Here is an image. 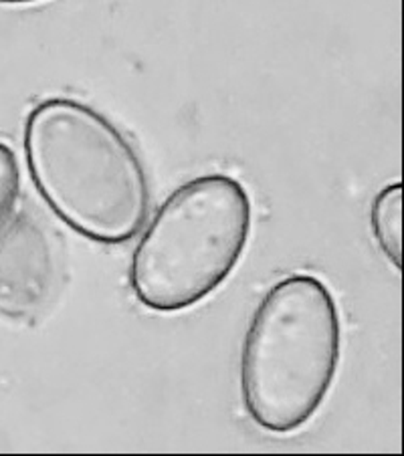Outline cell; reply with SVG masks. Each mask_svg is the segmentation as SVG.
Here are the masks:
<instances>
[{"label":"cell","mask_w":404,"mask_h":456,"mask_svg":"<svg viewBox=\"0 0 404 456\" xmlns=\"http://www.w3.org/2000/svg\"><path fill=\"white\" fill-rule=\"evenodd\" d=\"M370 228L380 253L396 271L402 269V184L392 182L375 196Z\"/></svg>","instance_id":"5b68a950"},{"label":"cell","mask_w":404,"mask_h":456,"mask_svg":"<svg viewBox=\"0 0 404 456\" xmlns=\"http://www.w3.org/2000/svg\"><path fill=\"white\" fill-rule=\"evenodd\" d=\"M21 196V168L14 151L0 142V232L11 223Z\"/></svg>","instance_id":"8992f818"},{"label":"cell","mask_w":404,"mask_h":456,"mask_svg":"<svg viewBox=\"0 0 404 456\" xmlns=\"http://www.w3.org/2000/svg\"><path fill=\"white\" fill-rule=\"evenodd\" d=\"M22 150L30 182L75 234L124 245L146 224L152 186L134 142L86 102L49 97L27 113Z\"/></svg>","instance_id":"6da1fadb"},{"label":"cell","mask_w":404,"mask_h":456,"mask_svg":"<svg viewBox=\"0 0 404 456\" xmlns=\"http://www.w3.org/2000/svg\"><path fill=\"white\" fill-rule=\"evenodd\" d=\"M342 362L338 301L322 279L292 273L257 303L241 346L247 416L271 435H293L322 410Z\"/></svg>","instance_id":"7a4b0ae2"},{"label":"cell","mask_w":404,"mask_h":456,"mask_svg":"<svg viewBox=\"0 0 404 456\" xmlns=\"http://www.w3.org/2000/svg\"><path fill=\"white\" fill-rule=\"evenodd\" d=\"M253 231L247 188L227 174H202L160 204L132 253L128 283L154 314H182L223 287Z\"/></svg>","instance_id":"3957f363"},{"label":"cell","mask_w":404,"mask_h":456,"mask_svg":"<svg viewBox=\"0 0 404 456\" xmlns=\"http://www.w3.org/2000/svg\"><path fill=\"white\" fill-rule=\"evenodd\" d=\"M43 0H0V6H21V4H35Z\"/></svg>","instance_id":"52a82bcc"},{"label":"cell","mask_w":404,"mask_h":456,"mask_svg":"<svg viewBox=\"0 0 404 456\" xmlns=\"http://www.w3.org/2000/svg\"><path fill=\"white\" fill-rule=\"evenodd\" d=\"M57 256L43 228L27 216L0 232V315L30 319L47 305L57 285Z\"/></svg>","instance_id":"277c9868"}]
</instances>
